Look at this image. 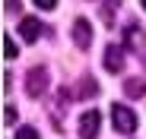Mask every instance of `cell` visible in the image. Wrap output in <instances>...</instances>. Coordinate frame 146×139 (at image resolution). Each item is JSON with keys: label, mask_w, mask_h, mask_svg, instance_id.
<instances>
[{"label": "cell", "mask_w": 146, "mask_h": 139, "mask_svg": "<svg viewBox=\"0 0 146 139\" xmlns=\"http://www.w3.org/2000/svg\"><path fill=\"white\" fill-rule=\"evenodd\" d=\"M73 41H76V48H89L92 44V22L89 19H76L73 22Z\"/></svg>", "instance_id": "obj_5"}, {"label": "cell", "mask_w": 146, "mask_h": 139, "mask_svg": "<svg viewBox=\"0 0 146 139\" xmlns=\"http://www.w3.org/2000/svg\"><path fill=\"white\" fill-rule=\"evenodd\" d=\"M99 123H102V114L99 111H86L80 117V139H95L99 136Z\"/></svg>", "instance_id": "obj_3"}, {"label": "cell", "mask_w": 146, "mask_h": 139, "mask_svg": "<svg viewBox=\"0 0 146 139\" xmlns=\"http://www.w3.org/2000/svg\"><path fill=\"white\" fill-rule=\"evenodd\" d=\"M44 89H48V70L44 66H32L29 76H26V92L32 98H38V95H44Z\"/></svg>", "instance_id": "obj_2"}, {"label": "cell", "mask_w": 146, "mask_h": 139, "mask_svg": "<svg viewBox=\"0 0 146 139\" xmlns=\"http://www.w3.org/2000/svg\"><path fill=\"white\" fill-rule=\"evenodd\" d=\"M16 117H19V114H16V108H10V104H7V111H3V120H7V127H10V123H16Z\"/></svg>", "instance_id": "obj_11"}, {"label": "cell", "mask_w": 146, "mask_h": 139, "mask_svg": "<svg viewBox=\"0 0 146 139\" xmlns=\"http://www.w3.org/2000/svg\"><path fill=\"white\" fill-rule=\"evenodd\" d=\"M102 66L108 70V73H121V70H124V48L108 44V48H105V57H102Z\"/></svg>", "instance_id": "obj_4"}, {"label": "cell", "mask_w": 146, "mask_h": 139, "mask_svg": "<svg viewBox=\"0 0 146 139\" xmlns=\"http://www.w3.org/2000/svg\"><path fill=\"white\" fill-rule=\"evenodd\" d=\"M111 123H114L117 133L130 136V133H137V114H133L127 104H114V108H111Z\"/></svg>", "instance_id": "obj_1"}, {"label": "cell", "mask_w": 146, "mask_h": 139, "mask_svg": "<svg viewBox=\"0 0 146 139\" xmlns=\"http://www.w3.org/2000/svg\"><path fill=\"white\" fill-rule=\"evenodd\" d=\"M140 38H143L140 26H127V29H124V44H127V48H137V44H140Z\"/></svg>", "instance_id": "obj_7"}, {"label": "cell", "mask_w": 146, "mask_h": 139, "mask_svg": "<svg viewBox=\"0 0 146 139\" xmlns=\"http://www.w3.org/2000/svg\"><path fill=\"white\" fill-rule=\"evenodd\" d=\"M35 7H38V10H54L57 0H35Z\"/></svg>", "instance_id": "obj_12"}, {"label": "cell", "mask_w": 146, "mask_h": 139, "mask_svg": "<svg viewBox=\"0 0 146 139\" xmlns=\"http://www.w3.org/2000/svg\"><path fill=\"white\" fill-rule=\"evenodd\" d=\"M3 57H7V60H16V57H19V48H16V41H13L10 35H3Z\"/></svg>", "instance_id": "obj_9"}, {"label": "cell", "mask_w": 146, "mask_h": 139, "mask_svg": "<svg viewBox=\"0 0 146 139\" xmlns=\"http://www.w3.org/2000/svg\"><path fill=\"white\" fill-rule=\"evenodd\" d=\"M41 22L35 19V16H26V19H22L19 22V35H22V41H38L41 38Z\"/></svg>", "instance_id": "obj_6"}, {"label": "cell", "mask_w": 146, "mask_h": 139, "mask_svg": "<svg viewBox=\"0 0 146 139\" xmlns=\"http://www.w3.org/2000/svg\"><path fill=\"white\" fill-rule=\"evenodd\" d=\"M124 92H127L130 98H133V95H143V92H146V82H140V79H127V82H124Z\"/></svg>", "instance_id": "obj_8"}, {"label": "cell", "mask_w": 146, "mask_h": 139, "mask_svg": "<svg viewBox=\"0 0 146 139\" xmlns=\"http://www.w3.org/2000/svg\"><path fill=\"white\" fill-rule=\"evenodd\" d=\"M16 139H41V136H38L35 127H19L16 130Z\"/></svg>", "instance_id": "obj_10"}, {"label": "cell", "mask_w": 146, "mask_h": 139, "mask_svg": "<svg viewBox=\"0 0 146 139\" xmlns=\"http://www.w3.org/2000/svg\"><path fill=\"white\" fill-rule=\"evenodd\" d=\"M3 10L7 13H19V0H3Z\"/></svg>", "instance_id": "obj_13"}, {"label": "cell", "mask_w": 146, "mask_h": 139, "mask_svg": "<svg viewBox=\"0 0 146 139\" xmlns=\"http://www.w3.org/2000/svg\"><path fill=\"white\" fill-rule=\"evenodd\" d=\"M140 3H143V10H146V0H140Z\"/></svg>", "instance_id": "obj_14"}]
</instances>
